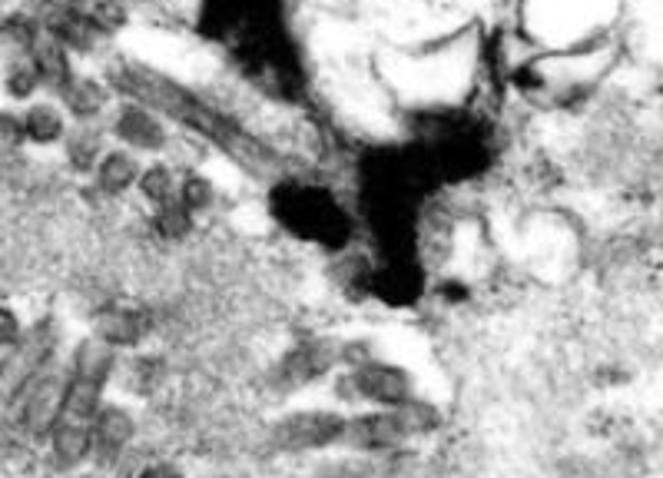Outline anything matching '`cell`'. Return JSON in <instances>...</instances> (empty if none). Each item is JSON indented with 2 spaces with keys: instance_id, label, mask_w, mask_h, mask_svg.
Segmentation results:
<instances>
[{
  "instance_id": "6da1fadb",
  "label": "cell",
  "mask_w": 663,
  "mask_h": 478,
  "mask_svg": "<svg viewBox=\"0 0 663 478\" xmlns=\"http://www.w3.org/2000/svg\"><path fill=\"white\" fill-rule=\"evenodd\" d=\"M57 353V330L54 323H37L34 330L21 333L14 346H8L0 359V402H18V396L50 366Z\"/></svg>"
},
{
  "instance_id": "7a4b0ae2",
  "label": "cell",
  "mask_w": 663,
  "mask_h": 478,
  "mask_svg": "<svg viewBox=\"0 0 663 478\" xmlns=\"http://www.w3.org/2000/svg\"><path fill=\"white\" fill-rule=\"evenodd\" d=\"M342 415L336 412H292L272 425V445L279 452H312L342 442L346 432Z\"/></svg>"
},
{
  "instance_id": "3957f363",
  "label": "cell",
  "mask_w": 663,
  "mask_h": 478,
  "mask_svg": "<svg viewBox=\"0 0 663 478\" xmlns=\"http://www.w3.org/2000/svg\"><path fill=\"white\" fill-rule=\"evenodd\" d=\"M67 376L70 369H44L18 399H21V429L24 435H47L60 415L64 392H67Z\"/></svg>"
},
{
  "instance_id": "277c9868",
  "label": "cell",
  "mask_w": 663,
  "mask_h": 478,
  "mask_svg": "<svg viewBox=\"0 0 663 478\" xmlns=\"http://www.w3.org/2000/svg\"><path fill=\"white\" fill-rule=\"evenodd\" d=\"M352 389L356 396L379 402L385 409H398L405 402H412V376L402 366H389V363H366L352 373Z\"/></svg>"
},
{
  "instance_id": "5b68a950",
  "label": "cell",
  "mask_w": 663,
  "mask_h": 478,
  "mask_svg": "<svg viewBox=\"0 0 663 478\" xmlns=\"http://www.w3.org/2000/svg\"><path fill=\"white\" fill-rule=\"evenodd\" d=\"M408 438V429L398 415V409L389 412H375V415H362L346 422L342 442H349L352 448L362 452H385V448H398Z\"/></svg>"
},
{
  "instance_id": "8992f818",
  "label": "cell",
  "mask_w": 663,
  "mask_h": 478,
  "mask_svg": "<svg viewBox=\"0 0 663 478\" xmlns=\"http://www.w3.org/2000/svg\"><path fill=\"white\" fill-rule=\"evenodd\" d=\"M113 133H116V140L130 153H159L166 146V126H162V120L153 110L139 107V103L120 107V113L113 120Z\"/></svg>"
},
{
  "instance_id": "52a82bcc",
  "label": "cell",
  "mask_w": 663,
  "mask_h": 478,
  "mask_svg": "<svg viewBox=\"0 0 663 478\" xmlns=\"http://www.w3.org/2000/svg\"><path fill=\"white\" fill-rule=\"evenodd\" d=\"M136 422L123 405H100L90 422V455L97 462H113L133 438Z\"/></svg>"
},
{
  "instance_id": "ba28073f",
  "label": "cell",
  "mask_w": 663,
  "mask_h": 478,
  "mask_svg": "<svg viewBox=\"0 0 663 478\" xmlns=\"http://www.w3.org/2000/svg\"><path fill=\"white\" fill-rule=\"evenodd\" d=\"M27 57H31L37 77H41V87H50L54 93H57V90L74 77L70 51H67L60 41H54L47 31H44V34L27 47Z\"/></svg>"
},
{
  "instance_id": "9c48e42d",
  "label": "cell",
  "mask_w": 663,
  "mask_h": 478,
  "mask_svg": "<svg viewBox=\"0 0 663 478\" xmlns=\"http://www.w3.org/2000/svg\"><path fill=\"white\" fill-rule=\"evenodd\" d=\"M57 100L60 107L80 120V123H90L93 116H100V110L106 107V87L93 77H70L60 90H57Z\"/></svg>"
},
{
  "instance_id": "30bf717a",
  "label": "cell",
  "mask_w": 663,
  "mask_h": 478,
  "mask_svg": "<svg viewBox=\"0 0 663 478\" xmlns=\"http://www.w3.org/2000/svg\"><path fill=\"white\" fill-rule=\"evenodd\" d=\"M97 187L103 193H126L130 187H136V177H139V159L136 153L130 149H103V156L97 159Z\"/></svg>"
},
{
  "instance_id": "8fae6325",
  "label": "cell",
  "mask_w": 663,
  "mask_h": 478,
  "mask_svg": "<svg viewBox=\"0 0 663 478\" xmlns=\"http://www.w3.org/2000/svg\"><path fill=\"white\" fill-rule=\"evenodd\" d=\"M21 126H24V140L27 143H37V146H50V143H60L67 136V116L60 107L41 100V103H31L24 113H21Z\"/></svg>"
},
{
  "instance_id": "7c38bea8",
  "label": "cell",
  "mask_w": 663,
  "mask_h": 478,
  "mask_svg": "<svg viewBox=\"0 0 663 478\" xmlns=\"http://www.w3.org/2000/svg\"><path fill=\"white\" fill-rule=\"evenodd\" d=\"M332 366V353L325 346H302L295 353H289V359L279 369L282 386H302L315 376H322Z\"/></svg>"
},
{
  "instance_id": "4fadbf2b",
  "label": "cell",
  "mask_w": 663,
  "mask_h": 478,
  "mask_svg": "<svg viewBox=\"0 0 663 478\" xmlns=\"http://www.w3.org/2000/svg\"><path fill=\"white\" fill-rule=\"evenodd\" d=\"M143 333V323L136 319V312H126V309H116V312H106L100 319V343L116 349V346H133Z\"/></svg>"
},
{
  "instance_id": "5bb4252c",
  "label": "cell",
  "mask_w": 663,
  "mask_h": 478,
  "mask_svg": "<svg viewBox=\"0 0 663 478\" xmlns=\"http://www.w3.org/2000/svg\"><path fill=\"white\" fill-rule=\"evenodd\" d=\"M4 90H8L11 100H21V103L34 100V93L41 90V77H37V70H34V64H31L27 54L14 57L8 64V70H4Z\"/></svg>"
},
{
  "instance_id": "9a60e30c",
  "label": "cell",
  "mask_w": 663,
  "mask_h": 478,
  "mask_svg": "<svg viewBox=\"0 0 663 478\" xmlns=\"http://www.w3.org/2000/svg\"><path fill=\"white\" fill-rule=\"evenodd\" d=\"M64 140H67V156H70V164H74L77 170H93V167H97V159L103 156V140H100L97 130L80 126V130L67 133Z\"/></svg>"
},
{
  "instance_id": "2e32d148",
  "label": "cell",
  "mask_w": 663,
  "mask_h": 478,
  "mask_svg": "<svg viewBox=\"0 0 663 478\" xmlns=\"http://www.w3.org/2000/svg\"><path fill=\"white\" fill-rule=\"evenodd\" d=\"M136 187H139V193H143L153 207H159V203H166V200L177 197V177H173L170 167H162V164H153V167L139 170Z\"/></svg>"
},
{
  "instance_id": "e0dca14e",
  "label": "cell",
  "mask_w": 663,
  "mask_h": 478,
  "mask_svg": "<svg viewBox=\"0 0 663 478\" xmlns=\"http://www.w3.org/2000/svg\"><path fill=\"white\" fill-rule=\"evenodd\" d=\"M153 223H156V233L162 240H183L190 233V226H193V213L173 197V200H166V203L156 207Z\"/></svg>"
},
{
  "instance_id": "ac0fdd59",
  "label": "cell",
  "mask_w": 663,
  "mask_h": 478,
  "mask_svg": "<svg viewBox=\"0 0 663 478\" xmlns=\"http://www.w3.org/2000/svg\"><path fill=\"white\" fill-rule=\"evenodd\" d=\"M213 184L206 177H187L183 184H177V200L190 210V213H203L206 207H213Z\"/></svg>"
},
{
  "instance_id": "d6986e66",
  "label": "cell",
  "mask_w": 663,
  "mask_h": 478,
  "mask_svg": "<svg viewBox=\"0 0 663 478\" xmlns=\"http://www.w3.org/2000/svg\"><path fill=\"white\" fill-rule=\"evenodd\" d=\"M21 143H27L24 140V126H21V116L18 113H0V153H8V149H18Z\"/></svg>"
},
{
  "instance_id": "ffe728a7",
  "label": "cell",
  "mask_w": 663,
  "mask_h": 478,
  "mask_svg": "<svg viewBox=\"0 0 663 478\" xmlns=\"http://www.w3.org/2000/svg\"><path fill=\"white\" fill-rule=\"evenodd\" d=\"M21 333H24L21 319H18V315H14L11 309H0V349L14 346V343L21 340Z\"/></svg>"
},
{
  "instance_id": "44dd1931",
  "label": "cell",
  "mask_w": 663,
  "mask_h": 478,
  "mask_svg": "<svg viewBox=\"0 0 663 478\" xmlns=\"http://www.w3.org/2000/svg\"><path fill=\"white\" fill-rule=\"evenodd\" d=\"M136 478H183V471L177 468V465H166V462H159V465H146Z\"/></svg>"
},
{
  "instance_id": "7402d4cb",
  "label": "cell",
  "mask_w": 663,
  "mask_h": 478,
  "mask_svg": "<svg viewBox=\"0 0 663 478\" xmlns=\"http://www.w3.org/2000/svg\"><path fill=\"white\" fill-rule=\"evenodd\" d=\"M0 21H4V18H0Z\"/></svg>"
}]
</instances>
